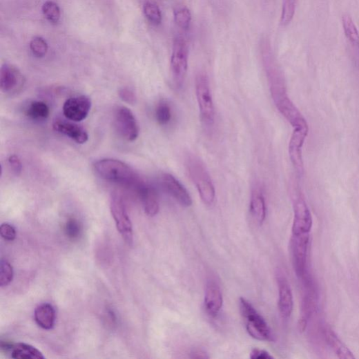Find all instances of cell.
Returning a JSON list of instances; mask_svg holds the SVG:
<instances>
[{
	"label": "cell",
	"mask_w": 359,
	"mask_h": 359,
	"mask_svg": "<svg viewBox=\"0 0 359 359\" xmlns=\"http://www.w3.org/2000/svg\"><path fill=\"white\" fill-rule=\"evenodd\" d=\"M35 320L41 329H52L56 322V312L54 307L48 303L38 306L35 311Z\"/></svg>",
	"instance_id": "obj_18"
},
{
	"label": "cell",
	"mask_w": 359,
	"mask_h": 359,
	"mask_svg": "<svg viewBox=\"0 0 359 359\" xmlns=\"http://www.w3.org/2000/svg\"><path fill=\"white\" fill-rule=\"evenodd\" d=\"M120 97L128 104H133L135 101L133 94L127 88H123L120 91Z\"/></svg>",
	"instance_id": "obj_35"
},
{
	"label": "cell",
	"mask_w": 359,
	"mask_h": 359,
	"mask_svg": "<svg viewBox=\"0 0 359 359\" xmlns=\"http://www.w3.org/2000/svg\"><path fill=\"white\" fill-rule=\"evenodd\" d=\"M92 108V100L86 96H79L68 99L63 108L65 117L72 122L85 119Z\"/></svg>",
	"instance_id": "obj_10"
},
{
	"label": "cell",
	"mask_w": 359,
	"mask_h": 359,
	"mask_svg": "<svg viewBox=\"0 0 359 359\" xmlns=\"http://www.w3.org/2000/svg\"><path fill=\"white\" fill-rule=\"evenodd\" d=\"M193 358H208V356H206V353L202 351H196L193 353Z\"/></svg>",
	"instance_id": "obj_37"
},
{
	"label": "cell",
	"mask_w": 359,
	"mask_h": 359,
	"mask_svg": "<svg viewBox=\"0 0 359 359\" xmlns=\"http://www.w3.org/2000/svg\"><path fill=\"white\" fill-rule=\"evenodd\" d=\"M95 169L97 173L106 181L133 189L136 188L142 181L132 168L117 159L99 160L95 163Z\"/></svg>",
	"instance_id": "obj_1"
},
{
	"label": "cell",
	"mask_w": 359,
	"mask_h": 359,
	"mask_svg": "<svg viewBox=\"0 0 359 359\" xmlns=\"http://www.w3.org/2000/svg\"><path fill=\"white\" fill-rule=\"evenodd\" d=\"M110 211L115 220L116 227L126 243H133V227L122 197L114 193L110 199Z\"/></svg>",
	"instance_id": "obj_6"
},
{
	"label": "cell",
	"mask_w": 359,
	"mask_h": 359,
	"mask_svg": "<svg viewBox=\"0 0 359 359\" xmlns=\"http://www.w3.org/2000/svg\"><path fill=\"white\" fill-rule=\"evenodd\" d=\"M222 304L223 298L220 287L213 282H208L204 296V306L208 316L211 318L217 316Z\"/></svg>",
	"instance_id": "obj_17"
},
{
	"label": "cell",
	"mask_w": 359,
	"mask_h": 359,
	"mask_svg": "<svg viewBox=\"0 0 359 359\" xmlns=\"http://www.w3.org/2000/svg\"><path fill=\"white\" fill-rule=\"evenodd\" d=\"M307 318L305 317H302L300 319V320L298 322V324L299 331H300L302 333L304 332L307 329Z\"/></svg>",
	"instance_id": "obj_36"
},
{
	"label": "cell",
	"mask_w": 359,
	"mask_h": 359,
	"mask_svg": "<svg viewBox=\"0 0 359 359\" xmlns=\"http://www.w3.org/2000/svg\"><path fill=\"white\" fill-rule=\"evenodd\" d=\"M171 68L176 86H182L188 68V48L182 37H177L174 40Z\"/></svg>",
	"instance_id": "obj_5"
},
{
	"label": "cell",
	"mask_w": 359,
	"mask_h": 359,
	"mask_svg": "<svg viewBox=\"0 0 359 359\" xmlns=\"http://www.w3.org/2000/svg\"><path fill=\"white\" fill-rule=\"evenodd\" d=\"M250 211L257 222L259 224H262L266 217V209L264 198L258 191H255L252 193Z\"/></svg>",
	"instance_id": "obj_20"
},
{
	"label": "cell",
	"mask_w": 359,
	"mask_h": 359,
	"mask_svg": "<svg viewBox=\"0 0 359 359\" xmlns=\"http://www.w3.org/2000/svg\"><path fill=\"white\" fill-rule=\"evenodd\" d=\"M251 359H273V356L267 351L259 349H253L250 355Z\"/></svg>",
	"instance_id": "obj_34"
},
{
	"label": "cell",
	"mask_w": 359,
	"mask_h": 359,
	"mask_svg": "<svg viewBox=\"0 0 359 359\" xmlns=\"http://www.w3.org/2000/svg\"><path fill=\"white\" fill-rule=\"evenodd\" d=\"M30 49L35 57L42 58L48 54L49 47L46 40L41 37H35L30 43Z\"/></svg>",
	"instance_id": "obj_26"
},
{
	"label": "cell",
	"mask_w": 359,
	"mask_h": 359,
	"mask_svg": "<svg viewBox=\"0 0 359 359\" xmlns=\"http://www.w3.org/2000/svg\"><path fill=\"white\" fill-rule=\"evenodd\" d=\"M186 166L202 202L206 205H211L215 201V191L204 165L198 158L190 157Z\"/></svg>",
	"instance_id": "obj_3"
},
{
	"label": "cell",
	"mask_w": 359,
	"mask_h": 359,
	"mask_svg": "<svg viewBox=\"0 0 359 359\" xmlns=\"http://www.w3.org/2000/svg\"><path fill=\"white\" fill-rule=\"evenodd\" d=\"M8 164L10 169L16 175H19L21 173L23 166L18 156L15 155L10 156Z\"/></svg>",
	"instance_id": "obj_33"
},
{
	"label": "cell",
	"mask_w": 359,
	"mask_h": 359,
	"mask_svg": "<svg viewBox=\"0 0 359 359\" xmlns=\"http://www.w3.org/2000/svg\"><path fill=\"white\" fill-rule=\"evenodd\" d=\"M309 243V235H293L291 240L293 263L296 275L300 278L305 275Z\"/></svg>",
	"instance_id": "obj_9"
},
{
	"label": "cell",
	"mask_w": 359,
	"mask_h": 359,
	"mask_svg": "<svg viewBox=\"0 0 359 359\" xmlns=\"http://www.w3.org/2000/svg\"><path fill=\"white\" fill-rule=\"evenodd\" d=\"M161 184L164 191L180 204L186 207H189L193 204L192 198L187 189L173 175L163 174Z\"/></svg>",
	"instance_id": "obj_11"
},
{
	"label": "cell",
	"mask_w": 359,
	"mask_h": 359,
	"mask_svg": "<svg viewBox=\"0 0 359 359\" xmlns=\"http://www.w3.org/2000/svg\"><path fill=\"white\" fill-rule=\"evenodd\" d=\"M66 233L67 236L70 239H76L77 238L81 232V226L79 222L74 219L71 218L68 220L66 224Z\"/></svg>",
	"instance_id": "obj_31"
},
{
	"label": "cell",
	"mask_w": 359,
	"mask_h": 359,
	"mask_svg": "<svg viewBox=\"0 0 359 359\" xmlns=\"http://www.w3.org/2000/svg\"><path fill=\"white\" fill-rule=\"evenodd\" d=\"M297 0H283V6L281 16L282 26H288L293 20L296 8Z\"/></svg>",
	"instance_id": "obj_27"
},
{
	"label": "cell",
	"mask_w": 359,
	"mask_h": 359,
	"mask_svg": "<svg viewBox=\"0 0 359 359\" xmlns=\"http://www.w3.org/2000/svg\"><path fill=\"white\" fill-rule=\"evenodd\" d=\"M308 132L309 128L293 129L289 145V153L291 162L300 173H302L303 171L302 149Z\"/></svg>",
	"instance_id": "obj_13"
},
{
	"label": "cell",
	"mask_w": 359,
	"mask_h": 359,
	"mask_svg": "<svg viewBox=\"0 0 359 359\" xmlns=\"http://www.w3.org/2000/svg\"><path fill=\"white\" fill-rule=\"evenodd\" d=\"M115 125L120 136L125 140L134 142L139 137V124L128 108L121 106L117 109L115 114Z\"/></svg>",
	"instance_id": "obj_7"
},
{
	"label": "cell",
	"mask_w": 359,
	"mask_h": 359,
	"mask_svg": "<svg viewBox=\"0 0 359 359\" xmlns=\"http://www.w3.org/2000/svg\"><path fill=\"white\" fill-rule=\"evenodd\" d=\"M240 305L249 334L260 341H274L275 336L271 329L251 304L241 298Z\"/></svg>",
	"instance_id": "obj_2"
},
{
	"label": "cell",
	"mask_w": 359,
	"mask_h": 359,
	"mask_svg": "<svg viewBox=\"0 0 359 359\" xmlns=\"http://www.w3.org/2000/svg\"><path fill=\"white\" fill-rule=\"evenodd\" d=\"M24 77L15 66L6 64L0 70V88L6 94L15 93L23 85Z\"/></svg>",
	"instance_id": "obj_12"
},
{
	"label": "cell",
	"mask_w": 359,
	"mask_h": 359,
	"mask_svg": "<svg viewBox=\"0 0 359 359\" xmlns=\"http://www.w3.org/2000/svg\"><path fill=\"white\" fill-rule=\"evenodd\" d=\"M53 127L56 131L65 135L78 144H86L88 140L87 131L74 122L57 119L54 122Z\"/></svg>",
	"instance_id": "obj_15"
},
{
	"label": "cell",
	"mask_w": 359,
	"mask_h": 359,
	"mask_svg": "<svg viewBox=\"0 0 359 359\" xmlns=\"http://www.w3.org/2000/svg\"><path fill=\"white\" fill-rule=\"evenodd\" d=\"M195 86L201 119L206 125L211 126L214 123L215 113L208 76L204 73L199 74L196 77Z\"/></svg>",
	"instance_id": "obj_4"
},
{
	"label": "cell",
	"mask_w": 359,
	"mask_h": 359,
	"mask_svg": "<svg viewBox=\"0 0 359 359\" xmlns=\"http://www.w3.org/2000/svg\"><path fill=\"white\" fill-rule=\"evenodd\" d=\"M324 336L327 344L339 358H355V356L351 350L342 342V341L331 329H326L324 331Z\"/></svg>",
	"instance_id": "obj_19"
},
{
	"label": "cell",
	"mask_w": 359,
	"mask_h": 359,
	"mask_svg": "<svg viewBox=\"0 0 359 359\" xmlns=\"http://www.w3.org/2000/svg\"><path fill=\"white\" fill-rule=\"evenodd\" d=\"M144 12L152 24L158 26L162 23V12L157 4L150 1L146 2L144 6Z\"/></svg>",
	"instance_id": "obj_24"
},
{
	"label": "cell",
	"mask_w": 359,
	"mask_h": 359,
	"mask_svg": "<svg viewBox=\"0 0 359 359\" xmlns=\"http://www.w3.org/2000/svg\"><path fill=\"white\" fill-rule=\"evenodd\" d=\"M278 282L279 285V309L282 318L289 319L291 316L294 304L292 290L286 278L281 275L278 276Z\"/></svg>",
	"instance_id": "obj_16"
},
{
	"label": "cell",
	"mask_w": 359,
	"mask_h": 359,
	"mask_svg": "<svg viewBox=\"0 0 359 359\" xmlns=\"http://www.w3.org/2000/svg\"><path fill=\"white\" fill-rule=\"evenodd\" d=\"M0 234L7 241H14L17 237L15 229L8 223L2 224L0 227Z\"/></svg>",
	"instance_id": "obj_32"
},
{
	"label": "cell",
	"mask_w": 359,
	"mask_h": 359,
	"mask_svg": "<svg viewBox=\"0 0 359 359\" xmlns=\"http://www.w3.org/2000/svg\"><path fill=\"white\" fill-rule=\"evenodd\" d=\"M174 21L179 28L187 30L192 21V15L189 9L184 8L177 10L174 12Z\"/></svg>",
	"instance_id": "obj_28"
},
{
	"label": "cell",
	"mask_w": 359,
	"mask_h": 359,
	"mask_svg": "<svg viewBox=\"0 0 359 359\" xmlns=\"http://www.w3.org/2000/svg\"><path fill=\"white\" fill-rule=\"evenodd\" d=\"M50 113L49 106L42 101L32 102L26 111L27 116L33 119H47Z\"/></svg>",
	"instance_id": "obj_22"
},
{
	"label": "cell",
	"mask_w": 359,
	"mask_h": 359,
	"mask_svg": "<svg viewBox=\"0 0 359 359\" xmlns=\"http://www.w3.org/2000/svg\"><path fill=\"white\" fill-rule=\"evenodd\" d=\"M12 357L17 359L44 358L41 351L26 343L14 344L12 349Z\"/></svg>",
	"instance_id": "obj_21"
},
{
	"label": "cell",
	"mask_w": 359,
	"mask_h": 359,
	"mask_svg": "<svg viewBox=\"0 0 359 359\" xmlns=\"http://www.w3.org/2000/svg\"><path fill=\"white\" fill-rule=\"evenodd\" d=\"M42 13L52 23H57L61 19V10L59 6L52 1H47L42 6Z\"/></svg>",
	"instance_id": "obj_25"
},
{
	"label": "cell",
	"mask_w": 359,
	"mask_h": 359,
	"mask_svg": "<svg viewBox=\"0 0 359 359\" xmlns=\"http://www.w3.org/2000/svg\"><path fill=\"white\" fill-rule=\"evenodd\" d=\"M342 25L347 37L354 46L359 48V33L353 20L348 14L343 15Z\"/></svg>",
	"instance_id": "obj_23"
},
{
	"label": "cell",
	"mask_w": 359,
	"mask_h": 359,
	"mask_svg": "<svg viewBox=\"0 0 359 359\" xmlns=\"http://www.w3.org/2000/svg\"><path fill=\"white\" fill-rule=\"evenodd\" d=\"M293 209V235H309L313 226V219L310 210L302 197H295Z\"/></svg>",
	"instance_id": "obj_8"
},
{
	"label": "cell",
	"mask_w": 359,
	"mask_h": 359,
	"mask_svg": "<svg viewBox=\"0 0 359 359\" xmlns=\"http://www.w3.org/2000/svg\"><path fill=\"white\" fill-rule=\"evenodd\" d=\"M14 271L12 264L3 260L0 264V286L2 287L8 286L13 280Z\"/></svg>",
	"instance_id": "obj_29"
},
{
	"label": "cell",
	"mask_w": 359,
	"mask_h": 359,
	"mask_svg": "<svg viewBox=\"0 0 359 359\" xmlns=\"http://www.w3.org/2000/svg\"><path fill=\"white\" fill-rule=\"evenodd\" d=\"M155 117L160 125L168 124L172 117L170 106L166 102H160L156 108Z\"/></svg>",
	"instance_id": "obj_30"
},
{
	"label": "cell",
	"mask_w": 359,
	"mask_h": 359,
	"mask_svg": "<svg viewBox=\"0 0 359 359\" xmlns=\"http://www.w3.org/2000/svg\"><path fill=\"white\" fill-rule=\"evenodd\" d=\"M135 191L142 202L146 213L151 217L155 216L159 210V200L155 189L142 180Z\"/></svg>",
	"instance_id": "obj_14"
}]
</instances>
